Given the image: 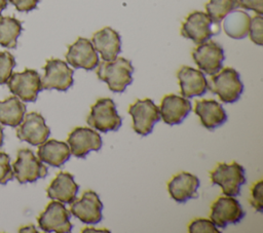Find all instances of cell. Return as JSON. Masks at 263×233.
<instances>
[{"instance_id": "11", "label": "cell", "mask_w": 263, "mask_h": 233, "mask_svg": "<svg viewBox=\"0 0 263 233\" xmlns=\"http://www.w3.org/2000/svg\"><path fill=\"white\" fill-rule=\"evenodd\" d=\"M245 216L240 203L232 196H220L211 206L210 219L218 228L225 229L230 224H237Z\"/></svg>"}, {"instance_id": "9", "label": "cell", "mask_w": 263, "mask_h": 233, "mask_svg": "<svg viewBox=\"0 0 263 233\" xmlns=\"http://www.w3.org/2000/svg\"><path fill=\"white\" fill-rule=\"evenodd\" d=\"M70 217L71 212L66 208L64 203L53 200L39 215L37 222L39 228L44 232L69 233L73 228Z\"/></svg>"}, {"instance_id": "13", "label": "cell", "mask_w": 263, "mask_h": 233, "mask_svg": "<svg viewBox=\"0 0 263 233\" xmlns=\"http://www.w3.org/2000/svg\"><path fill=\"white\" fill-rule=\"evenodd\" d=\"M66 61L74 69H83L85 71L96 69L100 63L98 52L91 41L83 37H78L74 43L68 46Z\"/></svg>"}, {"instance_id": "31", "label": "cell", "mask_w": 263, "mask_h": 233, "mask_svg": "<svg viewBox=\"0 0 263 233\" xmlns=\"http://www.w3.org/2000/svg\"><path fill=\"white\" fill-rule=\"evenodd\" d=\"M13 170L10 164V157L4 152H0V184L5 185L12 180Z\"/></svg>"}, {"instance_id": "12", "label": "cell", "mask_w": 263, "mask_h": 233, "mask_svg": "<svg viewBox=\"0 0 263 233\" xmlns=\"http://www.w3.org/2000/svg\"><path fill=\"white\" fill-rule=\"evenodd\" d=\"M192 57L201 72L212 76L222 69L225 55L219 43L208 40L193 49Z\"/></svg>"}, {"instance_id": "1", "label": "cell", "mask_w": 263, "mask_h": 233, "mask_svg": "<svg viewBox=\"0 0 263 233\" xmlns=\"http://www.w3.org/2000/svg\"><path fill=\"white\" fill-rule=\"evenodd\" d=\"M134 67L129 60L117 56L112 61H103L98 65L97 76L107 83L113 92H123L133 82Z\"/></svg>"}, {"instance_id": "20", "label": "cell", "mask_w": 263, "mask_h": 233, "mask_svg": "<svg viewBox=\"0 0 263 233\" xmlns=\"http://www.w3.org/2000/svg\"><path fill=\"white\" fill-rule=\"evenodd\" d=\"M79 186L75 183L74 177L67 171H60L46 189L47 197L62 203L71 204L77 199Z\"/></svg>"}, {"instance_id": "34", "label": "cell", "mask_w": 263, "mask_h": 233, "mask_svg": "<svg viewBox=\"0 0 263 233\" xmlns=\"http://www.w3.org/2000/svg\"><path fill=\"white\" fill-rule=\"evenodd\" d=\"M9 2L22 12H29L37 7L39 0H9Z\"/></svg>"}, {"instance_id": "28", "label": "cell", "mask_w": 263, "mask_h": 233, "mask_svg": "<svg viewBox=\"0 0 263 233\" xmlns=\"http://www.w3.org/2000/svg\"><path fill=\"white\" fill-rule=\"evenodd\" d=\"M14 67V56L9 51H0V85L7 82Z\"/></svg>"}, {"instance_id": "16", "label": "cell", "mask_w": 263, "mask_h": 233, "mask_svg": "<svg viewBox=\"0 0 263 233\" xmlns=\"http://www.w3.org/2000/svg\"><path fill=\"white\" fill-rule=\"evenodd\" d=\"M102 209L103 203L99 195L92 190H86L80 199H76L71 203L70 212L82 223L97 224L103 218Z\"/></svg>"}, {"instance_id": "19", "label": "cell", "mask_w": 263, "mask_h": 233, "mask_svg": "<svg viewBox=\"0 0 263 233\" xmlns=\"http://www.w3.org/2000/svg\"><path fill=\"white\" fill-rule=\"evenodd\" d=\"M192 110V105L187 98L177 94H166L159 106L160 118L168 125L180 124Z\"/></svg>"}, {"instance_id": "3", "label": "cell", "mask_w": 263, "mask_h": 233, "mask_svg": "<svg viewBox=\"0 0 263 233\" xmlns=\"http://www.w3.org/2000/svg\"><path fill=\"white\" fill-rule=\"evenodd\" d=\"M210 178L213 185L220 186L224 195L232 197L240 194L241 186L247 182L245 168L235 161L218 163L215 169L210 172Z\"/></svg>"}, {"instance_id": "8", "label": "cell", "mask_w": 263, "mask_h": 233, "mask_svg": "<svg viewBox=\"0 0 263 233\" xmlns=\"http://www.w3.org/2000/svg\"><path fill=\"white\" fill-rule=\"evenodd\" d=\"M133 118V129L140 135L151 133L154 124L160 120L159 108L150 99L137 100L128 108Z\"/></svg>"}, {"instance_id": "24", "label": "cell", "mask_w": 263, "mask_h": 233, "mask_svg": "<svg viewBox=\"0 0 263 233\" xmlns=\"http://www.w3.org/2000/svg\"><path fill=\"white\" fill-rule=\"evenodd\" d=\"M26 105L17 96H8L0 101V123L17 127L26 114Z\"/></svg>"}, {"instance_id": "10", "label": "cell", "mask_w": 263, "mask_h": 233, "mask_svg": "<svg viewBox=\"0 0 263 233\" xmlns=\"http://www.w3.org/2000/svg\"><path fill=\"white\" fill-rule=\"evenodd\" d=\"M44 75L41 78L42 89L68 90L74 83V71L60 59H49L43 67Z\"/></svg>"}, {"instance_id": "23", "label": "cell", "mask_w": 263, "mask_h": 233, "mask_svg": "<svg viewBox=\"0 0 263 233\" xmlns=\"http://www.w3.org/2000/svg\"><path fill=\"white\" fill-rule=\"evenodd\" d=\"M37 156L40 161L53 167H60L69 160L71 152L67 143L51 139L39 145Z\"/></svg>"}, {"instance_id": "26", "label": "cell", "mask_w": 263, "mask_h": 233, "mask_svg": "<svg viewBox=\"0 0 263 233\" xmlns=\"http://www.w3.org/2000/svg\"><path fill=\"white\" fill-rule=\"evenodd\" d=\"M23 31L22 22L13 16H0V45L15 48L17 38Z\"/></svg>"}, {"instance_id": "22", "label": "cell", "mask_w": 263, "mask_h": 233, "mask_svg": "<svg viewBox=\"0 0 263 233\" xmlns=\"http://www.w3.org/2000/svg\"><path fill=\"white\" fill-rule=\"evenodd\" d=\"M194 112L199 116L202 126L209 130H214L227 121L226 111L215 100L196 101Z\"/></svg>"}, {"instance_id": "32", "label": "cell", "mask_w": 263, "mask_h": 233, "mask_svg": "<svg viewBox=\"0 0 263 233\" xmlns=\"http://www.w3.org/2000/svg\"><path fill=\"white\" fill-rule=\"evenodd\" d=\"M262 195H263V181L259 180L257 183H255L253 185V187L251 189V198H250L251 205L258 212H262V210H263Z\"/></svg>"}, {"instance_id": "36", "label": "cell", "mask_w": 263, "mask_h": 233, "mask_svg": "<svg viewBox=\"0 0 263 233\" xmlns=\"http://www.w3.org/2000/svg\"><path fill=\"white\" fill-rule=\"evenodd\" d=\"M7 2H8V0H0V16H1L2 11L6 8Z\"/></svg>"}, {"instance_id": "17", "label": "cell", "mask_w": 263, "mask_h": 233, "mask_svg": "<svg viewBox=\"0 0 263 233\" xmlns=\"http://www.w3.org/2000/svg\"><path fill=\"white\" fill-rule=\"evenodd\" d=\"M182 96L191 99L202 96L208 90V80L200 70L183 66L177 72Z\"/></svg>"}, {"instance_id": "33", "label": "cell", "mask_w": 263, "mask_h": 233, "mask_svg": "<svg viewBox=\"0 0 263 233\" xmlns=\"http://www.w3.org/2000/svg\"><path fill=\"white\" fill-rule=\"evenodd\" d=\"M237 6L247 10H253L257 14H263V0H237Z\"/></svg>"}, {"instance_id": "30", "label": "cell", "mask_w": 263, "mask_h": 233, "mask_svg": "<svg viewBox=\"0 0 263 233\" xmlns=\"http://www.w3.org/2000/svg\"><path fill=\"white\" fill-rule=\"evenodd\" d=\"M248 35L255 44L259 46L263 44V17L261 14L251 17Z\"/></svg>"}, {"instance_id": "15", "label": "cell", "mask_w": 263, "mask_h": 233, "mask_svg": "<svg viewBox=\"0 0 263 233\" xmlns=\"http://www.w3.org/2000/svg\"><path fill=\"white\" fill-rule=\"evenodd\" d=\"M70 152L77 158H84L91 151H99L102 147L100 133L90 127H75L67 139Z\"/></svg>"}, {"instance_id": "27", "label": "cell", "mask_w": 263, "mask_h": 233, "mask_svg": "<svg viewBox=\"0 0 263 233\" xmlns=\"http://www.w3.org/2000/svg\"><path fill=\"white\" fill-rule=\"evenodd\" d=\"M236 7H238L237 0H209L205 4V13L214 23L219 24Z\"/></svg>"}, {"instance_id": "2", "label": "cell", "mask_w": 263, "mask_h": 233, "mask_svg": "<svg viewBox=\"0 0 263 233\" xmlns=\"http://www.w3.org/2000/svg\"><path fill=\"white\" fill-rule=\"evenodd\" d=\"M208 89L217 94L223 103L232 104L240 98L243 91V84L238 72L233 68L226 67L212 75L208 81Z\"/></svg>"}, {"instance_id": "4", "label": "cell", "mask_w": 263, "mask_h": 233, "mask_svg": "<svg viewBox=\"0 0 263 233\" xmlns=\"http://www.w3.org/2000/svg\"><path fill=\"white\" fill-rule=\"evenodd\" d=\"M86 123L91 128L102 132L116 131L121 126L122 118L117 113L114 101L109 98H102L91 106Z\"/></svg>"}, {"instance_id": "35", "label": "cell", "mask_w": 263, "mask_h": 233, "mask_svg": "<svg viewBox=\"0 0 263 233\" xmlns=\"http://www.w3.org/2000/svg\"><path fill=\"white\" fill-rule=\"evenodd\" d=\"M81 232H109V230L107 229H92V228H84L83 230H81Z\"/></svg>"}, {"instance_id": "25", "label": "cell", "mask_w": 263, "mask_h": 233, "mask_svg": "<svg viewBox=\"0 0 263 233\" xmlns=\"http://www.w3.org/2000/svg\"><path fill=\"white\" fill-rule=\"evenodd\" d=\"M223 20V30L228 37L238 40L248 36L251 16L247 12L234 9Z\"/></svg>"}, {"instance_id": "18", "label": "cell", "mask_w": 263, "mask_h": 233, "mask_svg": "<svg viewBox=\"0 0 263 233\" xmlns=\"http://www.w3.org/2000/svg\"><path fill=\"white\" fill-rule=\"evenodd\" d=\"M199 179L187 171H181L175 174L167 183L170 196L178 203H185L189 199L198 196Z\"/></svg>"}, {"instance_id": "6", "label": "cell", "mask_w": 263, "mask_h": 233, "mask_svg": "<svg viewBox=\"0 0 263 233\" xmlns=\"http://www.w3.org/2000/svg\"><path fill=\"white\" fill-rule=\"evenodd\" d=\"M13 178L17 180L20 184L33 183L38 179L45 178L48 172L47 166H45L39 158L35 156L32 150L28 148L20 149L17 156L12 164Z\"/></svg>"}, {"instance_id": "29", "label": "cell", "mask_w": 263, "mask_h": 233, "mask_svg": "<svg viewBox=\"0 0 263 233\" xmlns=\"http://www.w3.org/2000/svg\"><path fill=\"white\" fill-rule=\"evenodd\" d=\"M190 233H220L218 227L210 219L198 218L194 219L188 226Z\"/></svg>"}, {"instance_id": "14", "label": "cell", "mask_w": 263, "mask_h": 233, "mask_svg": "<svg viewBox=\"0 0 263 233\" xmlns=\"http://www.w3.org/2000/svg\"><path fill=\"white\" fill-rule=\"evenodd\" d=\"M50 134V128L46 125L44 117L37 112L25 114L23 121L16 129L18 140L29 143L32 146H39L44 143Z\"/></svg>"}, {"instance_id": "37", "label": "cell", "mask_w": 263, "mask_h": 233, "mask_svg": "<svg viewBox=\"0 0 263 233\" xmlns=\"http://www.w3.org/2000/svg\"><path fill=\"white\" fill-rule=\"evenodd\" d=\"M20 231L24 232V231H33V232H37V230L35 229V227L33 225L31 226H28V227H23L22 229H20Z\"/></svg>"}, {"instance_id": "5", "label": "cell", "mask_w": 263, "mask_h": 233, "mask_svg": "<svg viewBox=\"0 0 263 233\" xmlns=\"http://www.w3.org/2000/svg\"><path fill=\"white\" fill-rule=\"evenodd\" d=\"M219 24L214 23L203 11H193L187 15L182 24L181 35L193 41L195 44H201L210 40L219 32Z\"/></svg>"}, {"instance_id": "21", "label": "cell", "mask_w": 263, "mask_h": 233, "mask_svg": "<svg viewBox=\"0 0 263 233\" xmlns=\"http://www.w3.org/2000/svg\"><path fill=\"white\" fill-rule=\"evenodd\" d=\"M91 43L103 61H112L121 51L120 35L110 27H105L93 33Z\"/></svg>"}, {"instance_id": "38", "label": "cell", "mask_w": 263, "mask_h": 233, "mask_svg": "<svg viewBox=\"0 0 263 233\" xmlns=\"http://www.w3.org/2000/svg\"><path fill=\"white\" fill-rule=\"evenodd\" d=\"M3 142H4V132H3V128L0 125V148L3 146Z\"/></svg>"}, {"instance_id": "7", "label": "cell", "mask_w": 263, "mask_h": 233, "mask_svg": "<svg viewBox=\"0 0 263 233\" xmlns=\"http://www.w3.org/2000/svg\"><path fill=\"white\" fill-rule=\"evenodd\" d=\"M6 83L9 91L26 103L35 102L42 90L41 77L37 71L32 69L12 73Z\"/></svg>"}]
</instances>
